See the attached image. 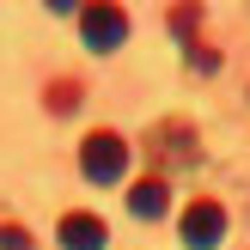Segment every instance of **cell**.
Returning a JSON list of instances; mask_svg holds the SVG:
<instances>
[{"label":"cell","instance_id":"5","mask_svg":"<svg viewBox=\"0 0 250 250\" xmlns=\"http://www.w3.org/2000/svg\"><path fill=\"white\" fill-rule=\"evenodd\" d=\"M55 238H61V250H104L110 232H104L98 214H67V220L55 226Z\"/></svg>","mask_w":250,"mask_h":250},{"label":"cell","instance_id":"1","mask_svg":"<svg viewBox=\"0 0 250 250\" xmlns=\"http://www.w3.org/2000/svg\"><path fill=\"white\" fill-rule=\"evenodd\" d=\"M146 159H153L159 171H189L195 159H202V146H195V128L189 122H159L153 134H146Z\"/></svg>","mask_w":250,"mask_h":250},{"label":"cell","instance_id":"8","mask_svg":"<svg viewBox=\"0 0 250 250\" xmlns=\"http://www.w3.org/2000/svg\"><path fill=\"white\" fill-rule=\"evenodd\" d=\"M49 110H73V80H61V85H49Z\"/></svg>","mask_w":250,"mask_h":250},{"label":"cell","instance_id":"3","mask_svg":"<svg viewBox=\"0 0 250 250\" xmlns=\"http://www.w3.org/2000/svg\"><path fill=\"white\" fill-rule=\"evenodd\" d=\"M80 37H85V49L110 55V49H122V43H128V12H122V6H110V0H92V6L80 12Z\"/></svg>","mask_w":250,"mask_h":250},{"label":"cell","instance_id":"7","mask_svg":"<svg viewBox=\"0 0 250 250\" xmlns=\"http://www.w3.org/2000/svg\"><path fill=\"white\" fill-rule=\"evenodd\" d=\"M195 24H202V6H177L171 12V31L177 37H195Z\"/></svg>","mask_w":250,"mask_h":250},{"label":"cell","instance_id":"9","mask_svg":"<svg viewBox=\"0 0 250 250\" xmlns=\"http://www.w3.org/2000/svg\"><path fill=\"white\" fill-rule=\"evenodd\" d=\"M0 250H31V238H24L19 226H0Z\"/></svg>","mask_w":250,"mask_h":250},{"label":"cell","instance_id":"4","mask_svg":"<svg viewBox=\"0 0 250 250\" xmlns=\"http://www.w3.org/2000/svg\"><path fill=\"white\" fill-rule=\"evenodd\" d=\"M177 232H183L189 250H220V238H226V208L220 202H189L183 220H177Z\"/></svg>","mask_w":250,"mask_h":250},{"label":"cell","instance_id":"2","mask_svg":"<svg viewBox=\"0 0 250 250\" xmlns=\"http://www.w3.org/2000/svg\"><path fill=\"white\" fill-rule=\"evenodd\" d=\"M80 171H85L92 183H116L122 171H128V141H122V134H110V128L85 134V146H80Z\"/></svg>","mask_w":250,"mask_h":250},{"label":"cell","instance_id":"6","mask_svg":"<svg viewBox=\"0 0 250 250\" xmlns=\"http://www.w3.org/2000/svg\"><path fill=\"white\" fill-rule=\"evenodd\" d=\"M165 177H146V183H134V189H128V208H134V220H159V214H165Z\"/></svg>","mask_w":250,"mask_h":250}]
</instances>
